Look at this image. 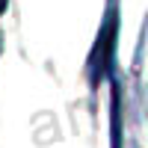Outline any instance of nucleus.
Segmentation results:
<instances>
[{
	"label": "nucleus",
	"mask_w": 148,
	"mask_h": 148,
	"mask_svg": "<svg viewBox=\"0 0 148 148\" xmlns=\"http://www.w3.org/2000/svg\"><path fill=\"white\" fill-rule=\"evenodd\" d=\"M6 3H9V0H0V15H3V12H6Z\"/></svg>",
	"instance_id": "obj_1"
}]
</instances>
